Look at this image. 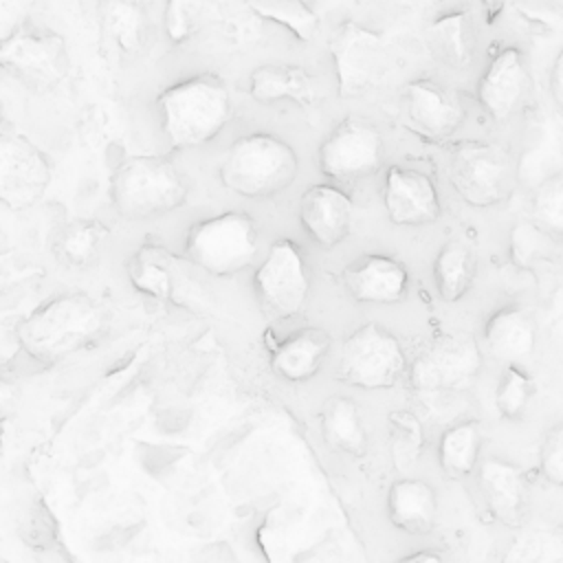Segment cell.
Returning <instances> with one entry per match:
<instances>
[{"mask_svg":"<svg viewBox=\"0 0 563 563\" xmlns=\"http://www.w3.org/2000/svg\"><path fill=\"white\" fill-rule=\"evenodd\" d=\"M108 321L106 306L88 292H59L20 319L15 343L33 363L55 365L97 343Z\"/></svg>","mask_w":563,"mask_h":563,"instance_id":"obj_1","label":"cell"},{"mask_svg":"<svg viewBox=\"0 0 563 563\" xmlns=\"http://www.w3.org/2000/svg\"><path fill=\"white\" fill-rule=\"evenodd\" d=\"M156 108L163 134L176 150L207 145L233 119L231 90L213 73H198L163 88Z\"/></svg>","mask_w":563,"mask_h":563,"instance_id":"obj_2","label":"cell"},{"mask_svg":"<svg viewBox=\"0 0 563 563\" xmlns=\"http://www.w3.org/2000/svg\"><path fill=\"white\" fill-rule=\"evenodd\" d=\"M297 172L299 156L292 145L262 130L235 139L218 167L224 189L253 200L288 189Z\"/></svg>","mask_w":563,"mask_h":563,"instance_id":"obj_3","label":"cell"},{"mask_svg":"<svg viewBox=\"0 0 563 563\" xmlns=\"http://www.w3.org/2000/svg\"><path fill=\"white\" fill-rule=\"evenodd\" d=\"M187 183L163 156L132 154L110 178V200L125 220H150L185 205Z\"/></svg>","mask_w":563,"mask_h":563,"instance_id":"obj_4","label":"cell"},{"mask_svg":"<svg viewBox=\"0 0 563 563\" xmlns=\"http://www.w3.org/2000/svg\"><path fill=\"white\" fill-rule=\"evenodd\" d=\"M260 233L244 211H222L194 222L185 233V257L213 277L244 271L257 255Z\"/></svg>","mask_w":563,"mask_h":563,"instance_id":"obj_5","label":"cell"},{"mask_svg":"<svg viewBox=\"0 0 563 563\" xmlns=\"http://www.w3.org/2000/svg\"><path fill=\"white\" fill-rule=\"evenodd\" d=\"M0 70L33 92H51L70 73L66 40L24 20L0 35Z\"/></svg>","mask_w":563,"mask_h":563,"instance_id":"obj_6","label":"cell"},{"mask_svg":"<svg viewBox=\"0 0 563 563\" xmlns=\"http://www.w3.org/2000/svg\"><path fill=\"white\" fill-rule=\"evenodd\" d=\"M407 372V356L394 332L376 321L352 330L339 354L336 376L358 389H391Z\"/></svg>","mask_w":563,"mask_h":563,"instance_id":"obj_7","label":"cell"},{"mask_svg":"<svg viewBox=\"0 0 563 563\" xmlns=\"http://www.w3.org/2000/svg\"><path fill=\"white\" fill-rule=\"evenodd\" d=\"M449 180L468 207H495L510 194L512 158L497 143L462 141L451 152Z\"/></svg>","mask_w":563,"mask_h":563,"instance_id":"obj_8","label":"cell"},{"mask_svg":"<svg viewBox=\"0 0 563 563\" xmlns=\"http://www.w3.org/2000/svg\"><path fill=\"white\" fill-rule=\"evenodd\" d=\"M253 290L262 312L271 319H290L299 314L310 292V271L301 249L277 238L253 273Z\"/></svg>","mask_w":563,"mask_h":563,"instance_id":"obj_9","label":"cell"},{"mask_svg":"<svg viewBox=\"0 0 563 563\" xmlns=\"http://www.w3.org/2000/svg\"><path fill=\"white\" fill-rule=\"evenodd\" d=\"M383 163V134L363 117H345L317 150V165L323 176L336 183H354L374 176Z\"/></svg>","mask_w":563,"mask_h":563,"instance_id":"obj_10","label":"cell"},{"mask_svg":"<svg viewBox=\"0 0 563 563\" xmlns=\"http://www.w3.org/2000/svg\"><path fill=\"white\" fill-rule=\"evenodd\" d=\"M482 367L477 341L464 332L431 341L409 367V385L420 394H440L468 385Z\"/></svg>","mask_w":563,"mask_h":563,"instance_id":"obj_11","label":"cell"},{"mask_svg":"<svg viewBox=\"0 0 563 563\" xmlns=\"http://www.w3.org/2000/svg\"><path fill=\"white\" fill-rule=\"evenodd\" d=\"M53 178L48 156L24 134L0 132V205L13 211L42 200Z\"/></svg>","mask_w":563,"mask_h":563,"instance_id":"obj_12","label":"cell"},{"mask_svg":"<svg viewBox=\"0 0 563 563\" xmlns=\"http://www.w3.org/2000/svg\"><path fill=\"white\" fill-rule=\"evenodd\" d=\"M330 57L341 99L365 95L376 81L385 55L383 35L358 22H341L330 37Z\"/></svg>","mask_w":563,"mask_h":563,"instance_id":"obj_13","label":"cell"},{"mask_svg":"<svg viewBox=\"0 0 563 563\" xmlns=\"http://www.w3.org/2000/svg\"><path fill=\"white\" fill-rule=\"evenodd\" d=\"M460 97L433 79H413L402 90V121L424 141L440 143L464 123Z\"/></svg>","mask_w":563,"mask_h":563,"instance_id":"obj_14","label":"cell"},{"mask_svg":"<svg viewBox=\"0 0 563 563\" xmlns=\"http://www.w3.org/2000/svg\"><path fill=\"white\" fill-rule=\"evenodd\" d=\"M383 207L389 222L396 227H427L442 213L440 196L431 176L405 165H391L387 169Z\"/></svg>","mask_w":563,"mask_h":563,"instance_id":"obj_15","label":"cell"},{"mask_svg":"<svg viewBox=\"0 0 563 563\" xmlns=\"http://www.w3.org/2000/svg\"><path fill=\"white\" fill-rule=\"evenodd\" d=\"M352 198L336 185L308 187L299 200V222L308 238L321 249L339 246L352 231Z\"/></svg>","mask_w":563,"mask_h":563,"instance_id":"obj_16","label":"cell"},{"mask_svg":"<svg viewBox=\"0 0 563 563\" xmlns=\"http://www.w3.org/2000/svg\"><path fill=\"white\" fill-rule=\"evenodd\" d=\"M343 286L361 303H398L409 290V271L394 255L365 253L343 271Z\"/></svg>","mask_w":563,"mask_h":563,"instance_id":"obj_17","label":"cell"},{"mask_svg":"<svg viewBox=\"0 0 563 563\" xmlns=\"http://www.w3.org/2000/svg\"><path fill=\"white\" fill-rule=\"evenodd\" d=\"M528 70L517 46L499 48L477 81V101L488 119L506 121L523 99Z\"/></svg>","mask_w":563,"mask_h":563,"instance_id":"obj_18","label":"cell"},{"mask_svg":"<svg viewBox=\"0 0 563 563\" xmlns=\"http://www.w3.org/2000/svg\"><path fill=\"white\" fill-rule=\"evenodd\" d=\"M330 334L323 328H301L282 339L268 358L273 374L288 383H306L323 367Z\"/></svg>","mask_w":563,"mask_h":563,"instance_id":"obj_19","label":"cell"},{"mask_svg":"<svg viewBox=\"0 0 563 563\" xmlns=\"http://www.w3.org/2000/svg\"><path fill=\"white\" fill-rule=\"evenodd\" d=\"M385 510L396 530L422 537L438 521V495L424 479L400 477L389 486Z\"/></svg>","mask_w":563,"mask_h":563,"instance_id":"obj_20","label":"cell"},{"mask_svg":"<svg viewBox=\"0 0 563 563\" xmlns=\"http://www.w3.org/2000/svg\"><path fill=\"white\" fill-rule=\"evenodd\" d=\"M484 343L488 352L504 363H517L532 354L537 325L532 314L517 303L497 308L484 323Z\"/></svg>","mask_w":563,"mask_h":563,"instance_id":"obj_21","label":"cell"},{"mask_svg":"<svg viewBox=\"0 0 563 563\" xmlns=\"http://www.w3.org/2000/svg\"><path fill=\"white\" fill-rule=\"evenodd\" d=\"M479 488L490 515L515 528L523 519L526 508V486L521 471L499 457H490L479 466Z\"/></svg>","mask_w":563,"mask_h":563,"instance_id":"obj_22","label":"cell"},{"mask_svg":"<svg viewBox=\"0 0 563 563\" xmlns=\"http://www.w3.org/2000/svg\"><path fill=\"white\" fill-rule=\"evenodd\" d=\"M429 51L438 62L453 70L471 66L477 48V29L466 9H453L438 15L424 31Z\"/></svg>","mask_w":563,"mask_h":563,"instance_id":"obj_23","label":"cell"},{"mask_svg":"<svg viewBox=\"0 0 563 563\" xmlns=\"http://www.w3.org/2000/svg\"><path fill=\"white\" fill-rule=\"evenodd\" d=\"M319 431L323 442L352 460H361L369 451V433L356 402L347 396H328L319 409Z\"/></svg>","mask_w":563,"mask_h":563,"instance_id":"obj_24","label":"cell"},{"mask_svg":"<svg viewBox=\"0 0 563 563\" xmlns=\"http://www.w3.org/2000/svg\"><path fill=\"white\" fill-rule=\"evenodd\" d=\"M249 95L257 103H277L292 101L301 108L314 103L317 92L312 77L306 68L295 64H262L249 77Z\"/></svg>","mask_w":563,"mask_h":563,"instance_id":"obj_25","label":"cell"},{"mask_svg":"<svg viewBox=\"0 0 563 563\" xmlns=\"http://www.w3.org/2000/svg\"><path fill=\"white\" fill-rule=\"evenodd\" d=\"M99 22L106 40L123 55H136L147 40V15L136 0H101Z\"/></svg>","mask_w":563,"mask_h":563,"instance_id":"obj_26","label":"cell"},{"mask_svg":"<svg viewBox=\"0 0 563 563\" xmlns=\"http://www.w3.org/2000/svg\"><path fill=\"white\" fill-rule=\"evenodd\" d=\"M110 229L97 218H75L59 227L53 238L55 257L70 268L90 266L108 240Z\"/></svg>","mask_w":563,"mask_h":563,"instance_id":"obj_27","label":"cell"},{"mask_svg":"<svg viewBox=\"0 0 563 563\" xmlns=\"http://www.w3.org/2000/svg\"><path fill=\"white\" fill-rule=\"evenodd\" d=\"M128 279L134 290L156 299L176 301V275L169 264V255L152 244H143L128 262Z\"/></svg>","mask_w":563,"mask_h":563,"instance_id":"obj_28","label":"cell"},{"mask_svg":"<svg viewBox=\"0 0 563 563\" xmlns=\"http://www.w3.org/2000/svg\"><path fill=\"white\" fill-rule=\"evenodd\" d=\"M482 431L477 420H462L444 429L438 444V462L446 477L460 479L475 471L479 462Z\"/></svg>","mask_w":563,"mask_h":563,"instance_id":"obj_29","label":"cell"},{"mask_svg":"<svg viewBox=\"0 0 563 563\" xmlns=\"http://www.w3.org/2000/svg\"><path fill=\"white\" fill-rule=\"evenodd\" d=\"M477 262L462 242H446L433 260V282L446 303L460 301L473 286Z\"/></svg>","mask_w":563,"mask_h":563,"instance_id":"obj_30","label":"cell"},{"mask_svg":"<svg viewBox=\"0 0 563 563\" xmlns=\"http://www.w3.org/2000/svg\"><path fill=\"white\" fill-rule=\"evenodd\" d=\"M387 438L396 471L402 475L411 473L424 451V429L420 418L409 409H394L387 416Z\"/></svg>","mask_w":563,"mask_h":563,"instance_id":"obj_31","label":"cell"},{"mask_svg":"<svg viewBox=\"0 0 563 563\" xmlns=\"http://www.w3.org/2000/svg\"><path fill=\"white\" fill-rule=\"evenodd\" d=\"M249 9L277 26H284L295 40L308 44L319 31V15L306 0H249Z\"/></svg>","mask_w":563,"mask_h":563,"instance_id":"obj_32","label":"cell"},{"mask_svg":"<svg viewBox=\"0 0 563 563\" xmlns=\"http://www.w3.org/2000/svg\"><path fill=\"white\" fill-rule=\"evenodd\" d=\"M532 227L548 240L559 242L563 235V176L554 172L545 176L532 194L530 202Z\"/></svg>","mask_w":563,"mask_h":563,"instance_id":"obj_33","label":"cell"},{"mask_svg":"<svg viewBox=\"0 0 563 563\" xmlns=\"http://www.w3.org/2000/svg\"><path fill=\"white\" fill-rule=\"evenodd\" d=\"M534 394V383L530 374H526L519 365L510 363L504 367L497 387H495V409L504 420H519Z\"/></svg>","mask_w":563,"mask_h":563,"instance_id":"obj_34","label":"cell"},{"mask_svg":"<svg viewBox=\"0 0 563 563\" xmlns=\"http://www.w3.org/2000/svg\"><path fill=\"white\" fill-rule=\"evenodd\" d=\"M207 0H165V33L172 44L187 42L200 24Z\"/></svg>","mask_w":563,"mask_h":563,"instance_id":"obj_35","label":"cell"},{"mask_svg":"<svg viewBox=\"0 0 563 563\" xmlns=\"http://www.w3.org/2000/svg\"><path fill=\"white\" fill-rule=\"evenodd\" d=\"M539 468L550 484L554 486L563 484V427L561 424H554L543 433L541 446H539Z\"/></svg>","mask_w":563,"mask_h":563,"instance_id":"obj_36","label":"cell"},{"mask_svg":"<svg viewBox=\"0 0 563 563\" xmlns=\"http://www.w3.org/2000/svg\"><path fill=\"white\" fill-rule=\"evenodd\" d=\"M20 385L11 372L0 369V427L18 411Z\"/></svg>","mask_w":563,"mask_h":563,"instance_id":"obj_37","label":"cell"},{"mask_svg":"<svg viewBox=\"0 0 563 563\" xmlns=\"http://www.w3.org/2000/svg\"><path fill=\"white\" fill-rule=\"evenodd\" d=\"M561 84H563V53L559 51L552 62V68H550V95H552V101L556 108H561V103H563Z\"/></svg>","mask_w":563,"mask_h":563,"instance_id":"obj_38","label":"cell"},{"mask_svg":"<svg viewBox=\"0 0 563 563\" xmlns=\"http://www.w3.org/2000/svg\"><path fill=\"white\" fill-rule=\"evenodd\" d=\"M398 563H444V561H442V556L438 552L420 550V552H411V554L402 556Z\"/></svg>","mask_w":563,"mask_h":563,"instance_id":"obj_39","label":"cell"},{"mask_svg":"<svg viewBox=\"0 0 563 563\" xmlns=\"http://www.w3.org/2000/svg\"><path fill=\"white\" fill-rule=\"evenodd\" d=\"M0 446H2V427H0Z\"/></svg>","mask_w":563,"mask_h":563,"instance_id":"obj_40","label":"cell"},{"mask_svg":"<svg viewBox=\"0 0 563 563\" xmlns=\"http://www.w3.org/2000/svg\"><path fill=\"white\" fill-rule=\"evenodd\" d=\"M0 563H11V561H4V559H0Z\"/></svg>","mask_w":563,"mask_h":563,"instance_id":"obj_41","label":"cell"}]
</instances>
